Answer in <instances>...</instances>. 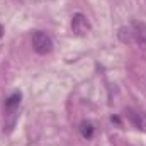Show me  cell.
Here are the masks:
<instances>
[{"label": "cell", "instance_id": "52a82bcc", "mask_svg": "<svg viewBox=\"0 0 146 146\" xmlns=\"http://www.w3.org/2000/svg\"><path fill=\"white\" fill-rule=\"evenodd\" d=\"M3 36V27H2V26H0V37Z\"/></svg>", "mask_w": 146, "mask_h": 146}, {"label": "cell", "instance_id": "5b68a950", "mask_svg": "<svg viewBox=\"0 0 146 146\" xmlns=\"http://www.w3.org/2000/svg\"><path fill=\"white\" fill-rule=\"evenodd\" d=\"M19 104H21V94H14V95L9 97L7 102H5V106H7V109L9 110H14Z\"/></svg>", "mask_w": 146, "mask_h": 146}, {"label": "cell", "instance_id": "277c9868", "mask_svg": "<svg viewBox=\"0 0 146 146\" xmlns=\"http://www.w3.org/2000/svg\"><path fill=\"white\" fill-rule=\"evenodd\" d=\"M126 114H127L129 121H131L138 129L146 131V115L145 114H141V112H138V110H134V109H127L126 110Z\"/></svg>", "mask_w": 146, "mask_h": 146}, {"label": "cell", "instance_id": "6da1fadb", "mask_svg": "<svg viewBox=\"0 0 146 146\" xmlns=\"http://www.w3.org/2000/svg\"><path fill=\"white\" fill-rule=\"evenodd\" d=\"M33 48L37 54H48L53 49V39L42 31L33 33Z\"/></svg>", "mask_w": 146, "mask_h": 146}, {"label": "cell", "instance_id": "7a4b0ae2", "mask_svg": "<svg viewBox=\"0 0 146 146\" xmlns=\"http://www.w3.org/2000/svg\"><path fill=\"white\" fill-rule=\"evenodd\" d=\"M129 36H127V41L134 39L141 48L146 49V24L145 22H139V21H133L131 22V27L127 29Z\"/></svg>", "mask_w": 146, "mask_h": 146}, {"label": "cell", "instance_id": "8992f818", "mask_svg": "<svg viewBox=\"0 0 146 146\" xmlns=\"http://www.w3.org/2000/svg\"><path fill=\"white\" fill-rule=\"evenodd\" d=\"M80 129H82V134H83L85 138H92V134H94V127H92V124H90V122L83 121Z\"/></svg>", "mask_w": 146, "mask_h": 146}, {"label": "cell", "instance_id": "3957f363", "mask_svg": "<svg viewBox=\"0 0 146 146\" xmlns=\"http://www.w3.org/2000/svg\"><path fill=\"white\" fill-rule=\"evenodd\" d=\"M72 31L76 36H85L90 31V24L83 14H75L72 19Z\"/></svg>", "mask_w": 146, "mask_h": 146}]
</instances>
